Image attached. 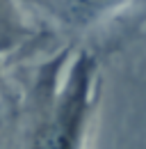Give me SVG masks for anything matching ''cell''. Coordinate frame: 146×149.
I'll list each match as a JSON object with an SVG mask.
<instances>
[{
  "mask_svg": "<svg viewBox=\"0 0 146 149\" xmlns=\"http://www.w3.org/2000/svg\"><path fill=\"white\" fill-rule=\"evenodd\" d=\"M101 99V57L64 46L34 69L18 149H89Z\"/></svg>",
  "mask_w": 146,
  "mask_h": 149,
  "instance_id": "6da1fadb",
  "label": "cell"
},
{
  "mask_svg": "<svg viewBox=\"0 0 146 149\" xmlns=\"http://www.w3.org/2000/svg\"><path fill=\"white\" fill-rule=\"evenodd\" d=\"M71 48L101 57L123 51L146 28V0H21Z\"/></svg>",
  "mask_w": 146,
  "mask_h": 149,
  "instance_id": "7a4b0ae2",
  "label": "cell"
},
{
  "mask_svg": "<svg viewBox=\"0 0 146 149\" xmlns=\"http://www.w3.org/2000/svg\"><path fill=\"white\" fill-rule=\"evenodd\" d=\"M25 12L21 0H0V55L16 51L36 35Z\"/></svg>",
  "mask_w": 146,
  "mask_h": 149,
  "instance_id": "3957f363",
  "label": "cell"
}]
</instances>
